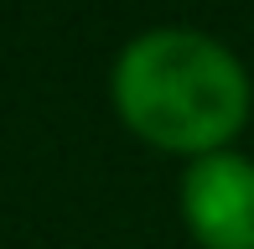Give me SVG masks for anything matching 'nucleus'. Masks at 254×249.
I'll list each match as a JSON object with an SVG mask.
<instances>
[{
    "instance_id": "f257e3e1",
    "label": "nucleus",
    "mask_w": 254,
    "mask_h": 249,
    "mask_svg": "<svg viewBox=\"0 0 254 249\" xmlns=\"http://www.w3.org/2000/svg\"><path fill=\"white\" fill-rule=\"evenodd\" d=\"M114 104L161 151L213 156L244 130L249 78L228 47L202 31H145L114 67Z\"/></svg>"
},
{
    "instance_id": "f03ea898",
    "label": "nucleus",
    "mask_w": 254,
    "mask_h": 249,
    "mask_svg": "<svg viewBox=\"0 0 254 249\" xmlns=\"http://www.w3.org/2000/svg\"><path fill=\"white\" fill-rule=\"evenodd\" d=\"M187 229L207 249H254V161L234 151L197 156L182 177Z\"/></svg>"
}]
</instances>
